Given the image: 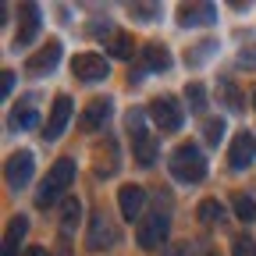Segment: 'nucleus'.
I'll list each match as a JSON object with an SVG mask.
<instances>
[{"label":"nucleus","instance_id":"dca6fc26","mask_svg":"<svg viewBox=\"0 0 256 256\" xmlns=\"http://www.w3.org/2000/svg\"><path fill=\"white\" fill-rule=\"evenodd\" d=\"M252 160H256V136H252V132H238V136L232 139V150H228L232 171H246Z\"/></svg>","mask_w":256,"mask_h":256},{"label":"nucleus","instance_id":"5701e85b","mask_svg":"<svg viewBox=\"0 0 256 256\" xmlns=\"http://www.w3.org/2000/svg\"><path fill=\"white\" fill-rule=\"evenodd\" d=\"M25 232H28V220H25V217H11L8 235H4V256H14V249H18V242L25 238Z\"/></svg>","mask_w":256,"mask_h":256},{"label":"nucleus","instance_id":"423d86ee","mask_svg":"<svg viewBox=\"0 0 256 256\" xmlns=\"http://www.w3.org/2000/svg\"><path fill=\"white\" fill-rule=\"evenodd\" d=\"M32 174H36V156H32V150H18V153L8 156V164H4V182H8L14 192L28 188Z\"/></svg>","mask_w":256,"mask_h":256},{"label":"nucleus","instance_id":"a878e982","mask_svg":"<svg viewBox=\"0 0 256 256\" xmlns=\"http://www.w3.org/2000/svg\"><path fill=\"white\" fill-rule=\"evenodd\" d=\"M220 217H224V206H220V200L206 196V200L200 203V220H203V224H214V220H220Z\"/></svg>","mask_w":256,"mask_h":256},{"label":"nucleus","instance_id":"39448f33","mask_svg":"<svg viewBox=\"0 0 256 256\" xmlns=\"http://www.w3.org/2000/svg\"><path fill=\"white\" fill-rule=\"evenodd\" d=\"M150 118L153 124L160 128V132H182V124H185V110H182V100L178 96H156V100L150 104Z\"/></svg>","mask_w":256,"mask_h":256},{"label":"nucleus","instance_id":"4468645a","mask_svg":"<svg viewBox=\"0 0 256 256\" xmlns=\"http://www.w3.org/2000/svg\"><path fill=\"white\" fill-rule=\"evenodd\" d=\"M114 104H110V96H92V100L86 104V110L78 114V128L82 132H96V128H104L107 118H110Z\"/></svg>","mask_w":256,"mask_h":256},{"label":"nucleus","instance_id":"f8f14e48","mask_svg":"<svg viewBox=\"0 0 256 256\" xmlns=\"http://www.w3.org/2000/svg\"><path fill=\"white\" fill-rule=\"evenodd\" d=\"M72 96H57V100H54V107H50V118H46V128H43V139L46 142H54V139H60L64 136V128H68L72 124Z\"/></svg>","mask_w":256,"mask_h":256},{"label":"nucleus","instance_id":"7ed1b4c3","mask_svg":"<svg viewBox=\"0 0 256 256\" xmlns=\"http://www.w3.org/2000/svg\"><path fill=\"white\" fill-rule=\"evenodd\" d=\"M168 171L178 185H200L206 178V153L196 142H182L168 160Z\"/></svg>","mask_w":256,"mask_h":256},{"label":"nucleus","instance_id":"c85d7f7f","mask_svg":"<svg viewBox=\"0 0 256 256\" xmlns=\"http://www.w3.org/2000/svg\"><path fill=\"white\" fill-rule=\"evenodd\" d=\"M232 256H256V238H249V235H235V242H232Z\"/></svg>","mask_w":256,"mask_h":256},{"label":"nucleus","instance_id":"9b49d317","mask_svg":"<svg viewBox=\"0 0 256 256\" xmlns=\"http://www.w3.org/2000/svg\"><path fill=\"white\" fill-rule=\"evenodd\" d=\"M72 72L82 82H100V78L110 75V64H107L104 54H75L72 57Z\"/></svg>","mask_w":256,"mask_h":256},{"label":"nucleus","instance_id":"c756f323","mask_svg":"<svg viewBox=\"0 0 256 256\" xmlns=\"http://www.w3.org/2000/svg\"><path fill=\"white\" fill-rule=\"evenodd\" d=\"M203 139H206L210 146H217V142L224 139V121H220V118H217V121H206V124H203Z\"/></svg>","mask_w":256,"mask_h":256},{"label":"nucleus","instance_id":"4be33fe9","mask_svg":"<svg viewBox=\"0 0 256 256\" xmlns=\"http://www.w3.org/2000/svg\"><path fill=\"white\" fill-rule=\"evenodd\" d=\"M185 104H188L192 114H206V107H210L206 86H203V82H188V86H185Z\"/></svg>","mask_w":256,"mask_h":256},{"label":"nucleus","instance_id":"9d476101","mask_svg":"<svg viewBox=\"0 0 256 256\" xmlns=\"http://www.w3.org/2000/svg\"><path fill=\"white\" fill-rule=\"evenodd\" d=\"M57 64H60V40H46L36 54L25 60V72H28L32 78H43V75H50V72L57 68Z\"/></svg>","mask_w":256,"mask_h":256},{"label":"nucleus","instance_id":"f257e3e1","mask_svg":"<svg viewBox=\"0 0 256 256\" xmlns=\"http://www.w3.org/2000/svg\"><path fill=\"white\" fill-rule=\"evenodd\" d=\"M75 174H78V164H75L72 156L54 160V168H50L46 182H43V185H40V192H36V206H40V210H46V206H54V203H64V200H68L72 182H75Z\"/></svg>","mask_w":256,"mask_h":256},{"label":"nucleus","instance_id":"0eeeda50","mask_svg":"<svg viewBox=\"0 0 256 256\" xmlns=\"http://www.w3.org/2000/svg\"><path fill=\"white\" fill-rule=\"evenodd\" d=\"M40 25H43V11L40 4H22L18 8V28H14V50H25L40 40Z\"/></svg>","mask_w":256,"mask_h":256},{"label":"nucleus","instance_id":"b1692460","mask_svg":"<svg viewBox=\"0 0 256 256\" xmlns=\"http://www.w3.org/2000/svg\"><path fill=\"white\" fill-rule=\"evenodd\" d=\"M232 206H235V217H238L242 224L256 220V200L249 196V192H235V196H232Z\"/></svg>","mask_w":256,"mask_h":256},{"label":"nucleus","instance_id":"7c9ffc66","mask_svg":"<svg viewBox=\"0 0 256 256\" xmlns=\"http://www.w3.org/2000/svg\"><path fill=\"white\" fill-rule=\"evenodd\" d=\"M164 256H196V252H192V246L188 242H174V246H168V252Z\"/></svg>","mask_w":256,"mask_h":256},{"label":"nucleus","instance_id":"412c9836","mask_svg":"<svg viewBox=\"0 0 256 256\" xmlns=\"http://www.w3.org/2000/svg\"><path fill=\"white\" fill-rule=\"evenodd\" d=\"M217 96H220V104L228 107V110H242L246 104H242V92H238V86L224 75V78H217Z\"/></svg>","mask_w":256,"mask_h":256},{"label":"nucleus","instance_id":"bb28decb","mask_svg":"<svg viewBox=\"0 0 256 256\" xmlns=\"http://www.w3.org/2000/svg\"><path fill=\"white\" fill-rule=\"evenodd\" d=\"M128 14H132L136 22H156L160 18V4H132Z\"/></svg>","mask_w":256,"mask_h":256},{"label":"nucleus","instance_id":"2f4dec72","mask_svg":"<svg viewBox=\"0 0 256 256\" xmlns=\"http://www.w3.org/2000/svg\"><path fill=\"white\" fill-rule=\"evenodd\" d=\"M0 92H4V96H11V92H14V72H11V68L4 72V82H0Z\"/></svg>","mask_w":256,"mask_h":256},{"label":"nucleus","instance_id":"6ab92c4d","mask_svg":"<svg viewBox=\"0 0 256 256\" xmlns=\"http://www.w3.org/2000/svg\"><path fill=\"white\" fill-rule=\"evenodd\" d=\"M78 224H82V203L78 196H68L60 203V238H72L78 232Z\"/></svg>","mask_w":256,"mask_h":256},{"label":"nucleus","instance_id":"f3484780","mask_svg":"<svg viewBox=\"0 0 256 256\" xmlns=\"http://www.w3.org/2000/svg\"><path fill=\"white\" fill-rule=\"evenodd\" d=\"M217 22V4H182L178 8V25L196 28V25H214Z\"/></svg>","mask_w":256,"mask_h":256},{"label":"nucleus","instance_id":"2eb2a0df","mask_svg":"<svg viewBox=\"0 0 256 256\" xmlns=\"http://www.w3.org/2000/svg\"><path fill=\"white\" fill-rule=\"evenodd\" d=\"M118 168H121V146H118V139L107 136L100 146H96L92 171H96V178H110V174H118Z\"/></svg>","mask_w":256,"mask_h":256},{"label":"nucleus","instance_id":"6e6552de","mask_svg":"<svg viewBox=\"0 0 256 256\" xmlns=\"http://www.w3.org/2000/svg\"><path fill=\"white\" fill-rule=\"evenodd\" d=\"M11 132H28V128L40 124V92H25L22 100L14 104V110L8 114Z\"/></svg>","mask_w":256,"mask_h":256},{"label":"nucleus","instance_id":"cd10ccee","mask_svg":"<svg viewBox=\"0 0 256 256\" xmlns=\"http://www.w3.org/2000/svg\"><path fill=\"white\" fill-rule=\"evenodd\" d=\"M238 68L242 72H256V43L246 40V46L238 50Z\"/></svg>","mask_w":256,"mask_h":256},{"label":"nucleus","instance_id":"393cba45","mask_svg":"<svg viewBox=\"0 0 256 256\" xmlns=\"http://www.w3.org/2000/svg\"><path fill=\"white\" fill-rule=\"evenodd\" d=\"M107 46H110V57H118V60H128L132 50H136V43H132L128 32H114V36L107 40Z\"/></svg>","mask_w":256,"mask_h":256},{"label":"nucleus","instance_id":"f704fd0d","mask_svg":"<svg viewBox=\"0 0 256 256\" xmlns=\"http://www.w3.org/2000/svg\"><path fill=\"white\" fill-rule=\"evenodd\" d=\"M25 256H54V252H46L43 246H28V249H25Z\"/></svg>","mask_w":256,"mask_h":256},{"label":"nucleus","instance_id":"c9c22d12","mask_svg":"<svg viewBox=\"0 0 256 256\" xmlns=\"http://www.w3.org/2000/svg\"><path fill=\"white\" fill-rule=\"evenodd\" d=\"M252 107H256V92H252Z\"/></svg>","mask_w":256,"mask_h":256},{"label":"nucleus","instance_id":"a211bd4d","mask_svg":"<svg viewBox=\"0 0 256 256\" xmlns=\"http://www.w3.org/2000/svg\"><path fill=\"white\" fill-rule=\"evenodd\" d=\"M139 57H142V68H146L150 75H164V72H171V50H168L164 43H142Z\"/></svg>","mask_w":256,"mask_h":256},{"label":"nucleus","instance_id":"ddd939ff","mask_svg":"<svg viewBox=\"0 0 256 256\" xmlns=\"http://www.w3.org/2000/svg\"><path fill=\"white\" fill-rule=\"evenodd\" d=\"M118 210L124 220H142L146 214V188L142 185H121L118 188Z\"/></svg>","mask_w":256,"mask_h":256},{"label":"nucleus","instance_id":"f03ea898","mask_svg":"<svg viewBox=\"0 0 256 256\" xmlns=\"http://www.w3.org/2000/svg\"><path fill=\"white\" fill-rule=\"evenodd\" d=\"M124 132H128V139H132L136 160H139L142 168H150L153 160H156V153H160V139H156V132H150L142 107H132V110L124 114Z\"/></svg>","mask_w":256,"mask_h":256},{"label":"nucleus","instance_id":"473e14b6","mask_svg":"<svg viewBox=\"0 0 256 256\" xmlns=\"http://www.w3.org/2000/svg\"><path fill=\"white\" fill-rule=\"evenodd\" d=\"M200 256H220V249H217L210 238H203V242H200Z\"/></svg>","mask_w":256,"mask_h":256},{"label":"nucleus","instance_id":"72a5a7b5","mask_svg":"<svg viewBox=\"0 0 256 256\" xmlns=\"http://www.w3.org/2000/svg\"><path fill=\"white\" fill-rule=\"evenodd\" d=\"M54 256H75L72 252V238H57V252Z\"/></svg>","mask_w":256,"mask_h":256},{"label":"nucleus","instance_id":"20e7f679","mask_svg":"<svg viewBox=\"0 0 256 256\" xmlns=\"http://www.w3.org/2000/svg\"><path fill=\"white\" fill-rule=\"evenodd\" d=\"M168 232H171V203L168 196H156V206H150L136 228V242L142 249H156L168 242Z\"/></svg>","mask_w":256,"mask_h":256},{"label":"nucleus","instance_id":"1a4fd4ad","mask_svg":"<svg viewBox=\"0 0 256 256\" xmlns=\"http://www.w3.org/2000/svg\"><path fill=\"white\" fill-rule=\"evenodd\" d=\"M114 242H118V228L110 224V217L104 210H96L92 220H89V232H86V246L92 252H100V249H110Z\"/></svg>","mask_w":256,"mask_h":256},{"label":"nucleus","instance_id":"aec40b11","mask_svg":"<svg viewBox=\"0 0 256 256\" xmlns=\"http://www.w3.org/2000/svg\"><path fill=\"white\" fill-rule=\"evenodd\" d=\"M214 54H217V40H203V43H196V46L185 50V64H188V68H203Z\"/></svg>","mask_w":256,"mask_h":256}]
</instances>
